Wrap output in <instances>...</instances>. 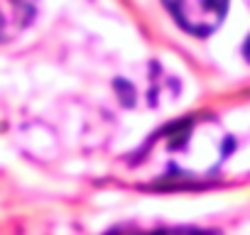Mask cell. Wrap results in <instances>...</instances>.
<instances>
[{"label": "cell", "mask_w": 250, "mask_h": 235, "mask_svg": "<svg viewBox=\"0 0 250 235\" xmlns=\"http://www.w3.org/2000/svg\"><path fill=\"white\" fill-rule=\"evenodd\" d=\"M230 152V137L213 118H187L167 128L138 157V169L157 181H196L213 174Z\"/></svg>", "instance_id": "6da1fadb"}, {"label": "cell", "mask_w": 250, "mask_h": 235, "mask_svg": "<svg viewBox=\"0 0 250 235\" xmlns=\"http://www.w3.org/2000/svg\"><path fill=\"white\" fill-rule=\"evenodd\" d=\"M162 3L187 32L199 37L218 30L228 13V0H162Z\"/></svg>", "instance_id": "7a4b0ae2"}, {"label": "cell", "mask_w": 250, "mask_h": 235, "mask_svg": "<svg viewBox=\"0 0 250 235\" xmlns=\"http://www.w3.org/2000/svg\"><path fill=\"white\" fill-rule=\"evenodd\" d=\"M32 0H0V42L18 37L32 20Z\"/></svg>", "instance_id": "3957f363"}, {"label": "cell", "mask_w": 250, "mask_h": 235, "mask_svg": "<svg viewBox=\"0 0 250 235\" xmlns=\"http://www.w3.org/2000/svg\"><path fill=\"white\" fill-rule=\"evenodd\" d=\"M245 57H248V59H250V39H248V42H245Z\"/></svg>", "instance_id": "277c9868"}]
</instances>
